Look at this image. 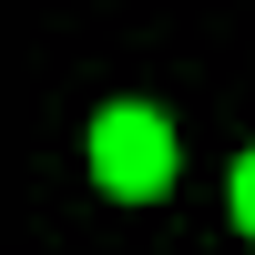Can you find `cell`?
I'll return each mask as SVG.
<instances>
[{
    "label": "cell",
    "instance_id": "cell-1",
    "mask_svg": "<svg viewBox=\"0 0 255 255\" xmlns=\"http://www.w3.org/2000/svg\"><path fill=\"white\" fill-rule=\"evenodd\" d=\"M92 174H102V194H163V184H174V133H163V113H143V102L102 113L92 123Z\"/></svg>",
    "mask_w": 255,
    "mask_h": 255
},
{
    "label": "cell",
    "instance_id": "cell-2",
    "mask_svg": "<svg viewBox=\"0 0 255 255\" xmlns=\"http://www.w3.org/2000/svg\"><path fill=\"white\" fill-rule=\"evenodd\" d=\"M235 225H245V235H255V153L235 163Z\"/></svg>",
    "mask_w": 255,
    "mask_h": 255
}]
</instances>
